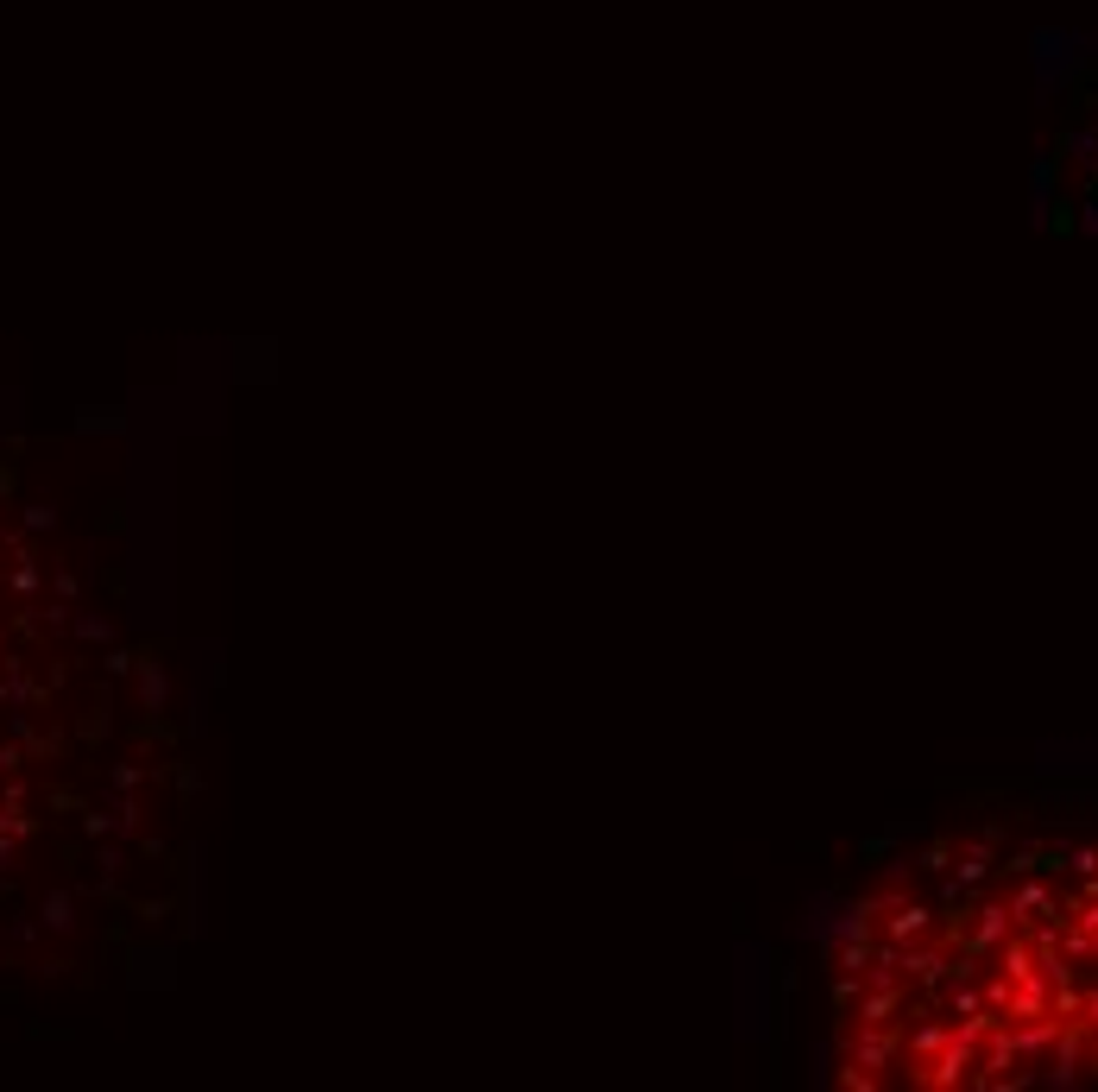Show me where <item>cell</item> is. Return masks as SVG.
Here are the masks:
<instances>
[{
	"label": "cell",
	"instance_id": "1",
	"mask_svg": "<svg viewBox=\"0 0 1098 1092\" xmlns=\"http://www.w3.org/2000/svg\"><path fill=\"white\" fill-rule=\"evenodd\" d=\"M1098 922V852L928 859L858 910L846 1029L877 1042L858 1080L1023 1087L1098 1080V959L1042 966Z\"/></svg>",
	"mask_w": 1098,
	"mask_h": 1092
}]
</instances>
